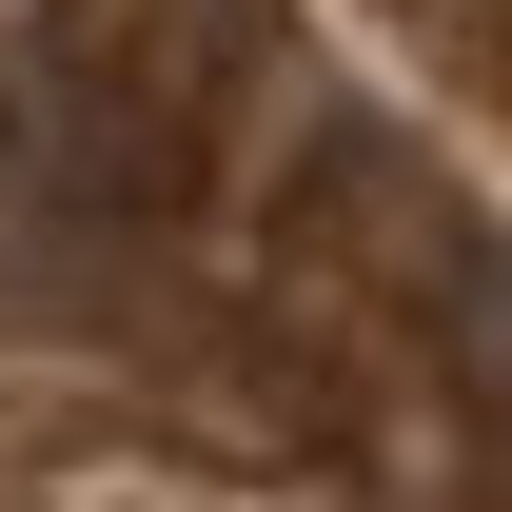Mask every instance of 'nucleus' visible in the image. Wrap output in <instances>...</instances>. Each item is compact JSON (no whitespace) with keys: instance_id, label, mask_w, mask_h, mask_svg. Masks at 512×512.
I'll return each instance as SVG.
<instances>
[{"instance_id":"1","label":"nucleus","mask_w":512,"mask_h":512,"mask_svg":"<svg viewBox=\"0 0 512 512\" xmlns=\"http://www.w3.org/2000/svg\"><path fill=\"white\" fill-rule=\"evenodd\" d=\"M0 512H512V296L237 0H0Z\"/></svg>"}]
</instances>
